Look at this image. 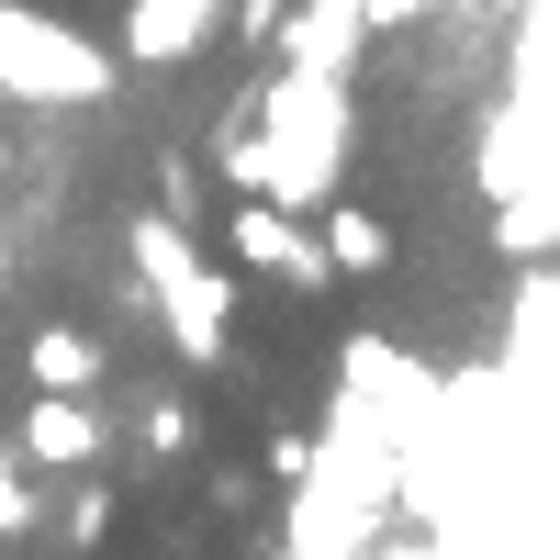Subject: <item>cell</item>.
Segmentation results:
<instances>
[{"instance_id":"obj_3","label":"cell","mask_w":560,"mask_h":560,"mask_svg":"<svg viewBox=\"0 0 560 560\" xmlns=\"http://www.w3.org/2000/svg\"><path fill=\"white\" fill-rule=\"evenodd\" d=\"M0 102L23 113H102L113 102V57L68 23H45L34 0H0Z\"/></svg>"},{"instance_id":"obj_6","label":"cell","mask_w":560,"mask_h":560,"mask_svg":"<svg viewBox=\"0 0 560 560\" xmlns=\"http://www.w3.org/2000/svg\"><path fill=\"white\" fill-rule=\"evenodd\" d=\"M224 34V0H124V57L135 68H179Z\"/></svg>"},{"instance_id":"obj_1","label":"cell","mask_w":560,"mask_h":560,"mask_svg":"<svg viewBox=\"0 0 560 560\" xmlns=\"http://www.w3.org/2000/svg\"><path fill=\"white\" fill-rule=\"evenodd\" d=\"M258 147H269V191L280 213H314L348 179V79L337 68H280L258 79Z\"/></svg>"},{"instance_id":"obj_11","label":"cell","mask_w":560,"mask_h":560,"mask_svg":"<svg viewBox=\"0 0 560 560\" xmlns=\"http://www.w3.org/2000/svg\"><path fill=\"white\" fill-rule=\"evenodd\" d=\"M280 12H292V0H224V23H236L247 45H269V34H280Z\"/></svg>"},{"instance_id":"obj_9","label":"cell","mask_w":560,"mask_h":560,"mask_svg":"<svg viewBox=\"0 0 560 560\" xmlns=\"http://www.w3.org/2000/svg\"><path fill=\"white\" fill-rule=\"evenodd\" d=\"M90 382H102V348L79 325H45L34 337V393H90Z\"/></svg>"},{"instance_id":"obj_15","label":"cell","mask_w":560,"mask_h":560,"mask_svg":"<svg viewBox=\"0 0 560 560\" xmlns=\"http://www.w3.org/2000/svg\"><path fill=\"white\" fill-rule=\"evenodd\" d=\"M314 471V438H269V482H303Z\"/></svg>"},{"instance_id":"obj_7","label":"cell","mask_w":560,"mask_h":560,"mask_svg":"<svg viewBox=\"0 0 560 560\" xmlns=\"http://www.w3.org/2000/svg\"><path fill=\"white\" fill-rule=\"evenodd\" d=\"M23 459H45V471H90V459H102V415H90V393H34Z\"/></svg>"},{"instance_id":"obj_14","label":"cell","mask_w":560,"mask_h":560,"mask_svg":"<svg viewBox=\"0 0 560 560\" xmlns=\"http://www.w3.org/2000/svg\"><path fill=\"white\" fill-rule=\"evenodd\" d=\"M191 202H202V179L168 158V168H158V213H179V224H191Z\"/></svg>"},{"instance_id":"obj_4","label":"cell","mask_w":560,"mask_h":560,"mask_svg":"<svg viewBox=\"0 0 560 560\" xmlns=\"http://www.w3.org/2000/svg\"><path fill=\"white\" fill-rule=\"evenodd\" d=\"M224 247H236L247 269H269V280H292V292H325V280H337V258H325V236H314V213H280V202H258V191H236Z\"/></svg>"},{"instance_id":"obj_8","label":"cell","mask_w":560,"mask_h":560,"mask_svg":"<svg viewBox=\"0 0 560 560\" xmlns=\"http://www.w3.org/2000/svg\"><path fill=\"white\" fill-rule=\"evenodd\" d=\"M314 236H325V258H337V280L348 269H393V224L370 213V202H348V191L314 202Z\"/></svg>"},{"instance_id":"obj_10","label":"cell","mask_w":560,"mask_h":560,"mask_svg":"<svg viewBox=\"0 0 560 560\" xmlns=\"http://www.w3.org/2000/svg\"><path fill=\"white\" fill-rule=\"evenodd\" d=\"M102 527H113V493L79 482V493H68V549H102Z\"/></svg>"},{"instance_id":"obj_5","label":"cell","mask_w":560,"mask_h":560,"mask_svg":"<svg viewBox=\"0 0 560 560\" xmlns=\"http://www.w3.org/2000/svg\"><path fill=\"white\" fill-rule=\"evenodd\" d=\"M280 68H359V45H370V0H292V12H280Z\"/></svg>"},{"instance_id":"obj_12","label":"cell","mask_w":560,"mask_h":560,"mask_svg":"<svg viewBox=\"0 0 560 560\" xmlns=\"http://www.w3.org/2000/svg\"><path fill=\"white\" fill-rule=\"evenodd\" d=\"M147 448L179 459V448H191V415H179V404H147Z\"/></svg>"},{"instance_id":"obj_2","label":"cell","mask_w":560,"mask_h":560,"mask_svg":"<svg viewBox=\"0 0 560 560\" xmlns=\"http://www.w3.org/2000/svg\"><path fill=\"white\" fill-rule=\"evenodd\" d=\"M135 292L168 314V337H179V359H191V370H224V337H236V280L202 269V247H191V224H179V213H135Z\"/></svg>"},{"instance_id":"obj_16","label":"cell","mask_w":560,"mask_h":560,"mask_svg":"<svg viewBox=\"0 0 560 560\" xmlns=\"http://www.w3.org/2000/svg\"><path fill=\"white\" fill-rule=\"evenodd\" d=\"M0 179H12V147H0Z\"/></svg>"},{"instance_id":"obj_13","label":"cell","mask_w":560,"mask_h":560,"mask_svg":"<svg viewBox=\"0 0 560 560\" xmlns=\"http://www.w3.org/2000/svg\"><path fill=\"white\" fill-rule=\"evenodd\" d=\"M23 527H34V493L12 482V448H0V538H23Z\"/></svg>"}]
</instances>
